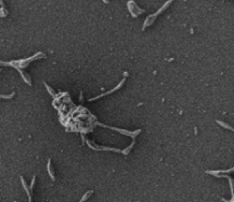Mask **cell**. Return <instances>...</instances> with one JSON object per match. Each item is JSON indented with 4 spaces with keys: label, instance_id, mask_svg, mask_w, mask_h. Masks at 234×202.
Returning a JSON list of instances; mask_svg holds the SVG:
<instances>
[{
    "label": "cell",
    "instance_id": "cell-1",
    "mask_svg": "<svg viewBox=\"0 0 234 202\" xmlns=\"http://www.w3.org/2000/svg\"><path fill=\"white\" fill-rule=\"evenodd\" d=\"M173 1H174V0H168V1H167V2H166V3H165V5H163V6H162V7H161V8H160V9H159L156 13H154L153 15H150L146 20H145V22H144L143 30H145L148 25H152V23L154 22L155 17H156V16H159V15H160L162 12H165V9H166V8H168V6H169L170 3H173Z\"/></svg>",
    "mask_w": 234,
    "mask_h": 202
},
{
    "label": "cell",
    "instance_id": "cell-2",
    "mask_svg": "<svg viewBox=\"0 0 234 202\" xmlns=\"http://www.w3.org/2000/svg\"><path fill=\"white\" fill-rule=\"evenodd\" d=\"M124 83V79L118 85L116 88H113V89H111L110 92H107V93H104V94H102V95H99V96H96V97H94V98H90L89 101H96V100H98V98H102V97H104V96H107V95H110V94H112V93H114V92H117L118 89H120L121 88V86Z\"/></svg>",
    "mask_w": 234,
    "mask_h": 202
},
{
    "label": "cell",
    "instance_id": "cell-3",
    "mask_svg": "<svg viewBox=\"0 0 234 202\" xmlns=\"http://www.w3.org/2000/svg\"><path fill=\"white\" fill-rule=\"evenodd\" d=\"M47 170H48V174L50 176V178L53 180H55V175H54V171H53V168H52V160L49 159L48 160V165H47Z\"/></svg>",
    "mask_w": 234,
    "mask_h": 202
},
{
    "label": "cell",
    "instance_id": "cell-4",
    "mask_svg": "<svg viewBox=\"0 0 234 202\" xmlns=\"http://www.w3.org/2000/svg\"><path fill=\"white\" fill-rule=\"evenodd\" d=\"M21 180H22V185H23V187H24V190H25V192H27V194H28V197H29V202H32L31 201V192H30V188L27 186V183H25V180H24L23 177H21Z\"/></svg>",
    "mask_w": 234,
    "mask_h": 202
},
{
    "label": "cell",
    "instance_id": "cell-5",
    "mask_svg": "<svg viewBox=\"0 0 234 202\" xmlns=\"http://www.w3.org/2000/svg\"><path fill=\"white\" fill-rule=\"evenodd\" d=\"M134 145H135V140H134V142H133V143L130 144V146H128V147L126 148V150H123V151H122V153H123L124 155H127V154H128V153L130 152V150H131V148L134 147Z\"/></svg>",
    "mask_w": 234,
    "mask_h": 202
},
{
    "label": "cell",
    "instance_id": "cell-6",
    "mask_svg": "<svg viewBox=\"0 0 234 202\" xmlns=\"http://www.w3.org/2000/svg\"><path fill=\"white\" fill-rule=\"evenodd\" d=\"M218 125H220L222 127H224V128H226V129H230V130H233V128L231 127V126H229V125H226V123H224V122H222V121H219V120H217L216 121Z\"/></svg>",
    "mask_w": 234,
    "mask_h": 202
},
{
    "label": "cell",
    "instance_id": "cell-7",
    "mask_svg": "<svg viewBox=\"0 0 234 202\" xmlns=\"http://www.w3.org/2000/svg\"><path fill=\"white\" fill-rule=\"evenodd\" d=\"M44 85H45V87L47 88V90L49 92V94H50V95H52L53 97H56V94L54 93V90H53V89H50V88H49V86H48V85H47L46 82H44Z\"/></svg>",
    "mask_w": 234,
    "mask_h": 202
},
{
    "label": "cell",
    "instance_id": "cell-8",
    "mask_svg": "<svg viewBox=\"0 0 234 202\" xmlns=\"http://www.w3.org/2000/svg\"><path fill=\"white\" fill-rule=\"evenodd\" d=\"M15 95V93H12L10 95H0V98H12Z\"/></svg>",
    "mask_w": 234,
    "mask_h": 202
},
{
    "label": "cell",
    "instance_id": "cell-9",
    "mask_svg": "<svg viewBox=\"0 0 234 202\" xmlns=\"http://www.w3.org/2000/svg\"><path fill=\"white\" fill-rule=\"evenodd\" d=\"M34 183H35V176H33V178H32V182H31V190L33 188V186H34Z\"/></svg>",
    "mask_w": 234,
    "mask_h": 202
},
{
    "label": "cell",
    "instance_id": "cell-10",
    "mask_svg": "<svg viewBox=\"0 0 234 202\" xmlns=\"http://www.w3.org/2000/svg\"><path fill=\"white\" fill-rule=\"evenodd\" d=\"M0 5H1V6H2V7H3V6H5V5H3V1H2V0H0Z\"/></svg>",
    "mask_w": 234,
    "mask_h": 202
},
{
    "label": "cell",
    "instance_id": "cell-11",
    "mask_svg": "<svg viewBox=\"0 0 234 202\" xmlns=\"http://www.w3.org/2000/svg\"><path fill=\"white\" fill-rule=\"evenodd\" d=\"M103 2H105V3H109V0H103Z\"/></svg>",
    "mask_w": 234,
    "mask_h": 202
}]
</instances>
